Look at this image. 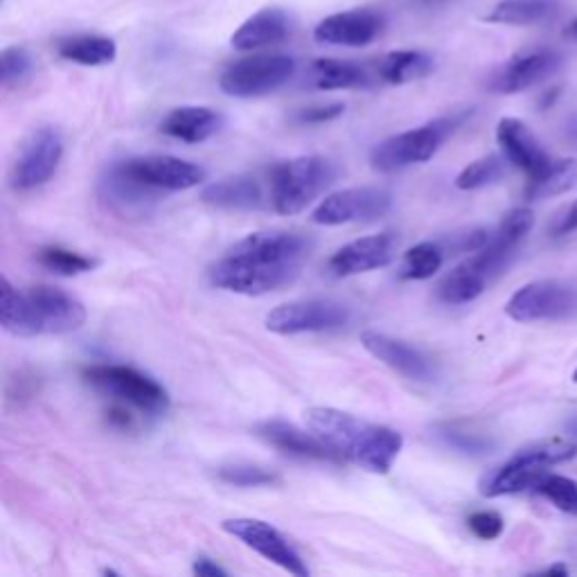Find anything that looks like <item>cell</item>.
<instances>
[{
	"instance_id": "obj_1",
	"label": "cell",
	"mask_w": 577,
	"mask_h": 577,
	"mask_svg": "<svg viewBox=\"0 0 577 577\" xmlns=\"http://www.w3.org/2000/svg\"><path fill=\"white\" fill-rule=\"evenodd\" d=\"M309 255L311 241L300 233H253L226 250L210 269V282L241 296L271 293L298 280Z\"/></svg>"
},
{
	"instance_id": "obj_2",
	"label": "cell",
	"mask_w": 577,
	"mask_h": 577,
	"mask_svg": "<svg viewBox=\"0 0 577 577\" xmlns=\"http://www.w3.org/2000/svg\"><path fill=\"white\" fill-rule=\"evenodd\" d=\"M305 418L309 429L320 440H326L341 458L354 461L372 474H389L404 446V435L400 431L363 422L339 409H309Z\"/></svg>"
},
{
	"instance_id": "obj_3",
	"label": "cell",
	"mask_w": 577,
	"mask_h": 577,
	"mask_svg": "<svg viewBox=\"0 0 577 577\" xmlns=\"http://www.w3.org/2000/svg\"><path fill=\"white\" fill-rule=\"evenodd\" d=\"M337 167L323 156H300L280 163L271 174V202L280 215L302 213L334 183Z\"/></svg>"
},
{
	"instance_id": "obj_4",
	"label": "cell",
	"mask_w": 577,
	"mask_h": 577,
	"mask_svg": "<svg viewBox=\"0 0 577 577\" xmlns=\"http://www.w3.org/2000/svg\"><path fill=\"white\" fill-rule=\"evenodd\" d=\"M577 454V446L564 440H546L524 449L515 458L494 470L481 485L483 496H505L519 494L524 490H535L537 483L548 474L550 465L570 461Z\"/></svg>"
},
{
	"instance_id": "obj_5",
	"label": "cell",
	"mask_w": 577,
	"mask_h": 577,
	"mask_svg": "<svg viewBox=\"0 0 577 577\" xmlns=\"http://www.w3.org/2000/svg\"><path fill=\"white\" fill-rule=\"evenodd\" d=\"M458 117H440L418 130L391 136L372 150V167L379 172H398L431 161L444 141L454 134Z\"/></svg>"
},
{
	"instance_id": "obj_6",
	"label": "cell",
	"mask_w": 577,
	"mask_h": 577,
	"mask_svg": "<svg viewBox=\"0 0 577 577\" xmlns=\"http://www.w3.org/2000/svg\"><path fill=\"white\" fill-rule=\"evenodd\" d=\"M84 379L95 391L117 398L145 413H163L169 406V398L161 383L130 365H91L84 370Z\"/></svg>"
},
{
	"instance_id": "obj_7",
	"label": "cell",
	"mask_w": 577,
	"mask_h": 577,
	"mask_svg": "<svg viewBox=\"0 0 577 577\" xmlns=\"http://www.w3.org/2000/svg\"><path fill=\"white\" fill-rule=\"evenodd\" d=\"M296 75V59L287 54H258L228 66L219 86L230 97H262L282 89Z\"/></svg>"
},
{
	"instance_id": "obj_8",
	"label": "cell",
	"mask_w": 577,
	"mask_h": 577,
	"mask_svg": "<svg viewBox=\"0 0 577 577\" xmlns=\"http://www.w3.org/2000/svg\"><path fill=\"white\" fill-rule=\"evenodd\" d=\"M505 313L519 323L570 320L577 316V289L561 280L530 282L507 300Z\"/></svg>"
},
{
	"instance_id": "obj_9",
	"label": "cell",
	"mask_w": 577,
	"mask_h": 577,
	"mask_svg": "<svg viewBox=\"0 0 577 577\" xmlns=\"http://www.w3.org/2000/svg\"><path fill=\"white\" fill-rule=\"evenodd\" d=\"M350 323V309L334 300H296L267 316V330L291 337L305 332H332Z\"/></svg>"
},
{
	"instance_id": "obj_10",
	"label": "cell",
	"mask_w": 577,
	"mask_h": 577,
	"mask_svg": "<svg viewBox=\"0 0 577 577\" xmlns=\"http://www.w3.org/2000/svg\"><path fill=\"white\" fill-rule=\"evenodd\" d=\"M120 174L152 192H181L206 181V172L176 156H138L115 165Z\"/></svg>"
},
{
	"instance_id": "obj_11",
	"label": "cell",
	"mask_w": 577,
	"mask_h": 577,
	"mask_svg": "<svg viewBox=\"0 0 577 577\" xmlns=\"http://www.w3.org/2000/svg\"><path fill=\"white\" fill-rule=\"evenodd\" d=\"M391 192L381 187H348L326 197L311 213V221L320 226H343L368 221L391 210Z\"/></svg>"
},
{
	"instance_id": "obj_12",
	"label": "cell",
	"mask_w": 577,
	"mask_h": 577,
	"mask_svg": "<svg viewBox=\"0 0 577 577\" xmlns=\"http://www.w3.org/2000/svg\"><path fill=\"white\" fill-rule=\"evenodd\" d=\"M228 535L237 537L244 546L262 555L271 564L280 566L282 570L296 575V577H307L309 568L305 559L298 555V550L289 544V539L276 530L271 524L260 522V519H228L221 526Z\"/></svg>"
},
{
	"instance_id": "obj_13",
	"label": "cell",
	"mask_w": 577,
	"mask_h": 577,
	"mask_svg": "<svg viewBox=\"0 0 577 577\" xmlns=\"http://www.w3.org/2000/svg\"><path fill=\"white\" fill-rule=\"evenodd\" d=\"M25 293L32 305L37 334H66L84 326L86 309L69 291L50 285H37Z\"/></svg>"
},
{
	"instance_id": "obj_14",
	"label": "cell",
	"mask_w": 577,
	"mask_h": 577,
	"mask_svg": "<svg viewBox=\"0 0 577 577\" xmlns=\"http://www.w3.org/2000/svg\"><path fill=\"white\" fill-rule=\"evenodd\" d=\"M63 154V143L54 126H41L28 143L14 165L12 185L17 189H34L52 178Z\"/></svg>"
},
{
	"instance_id": "obj_15",
	"label": "cell",
	"mask_w": 577,
	"mask_h": 577,
	"mask_svg": "<svg viewBox=\"0 0 577 577\" xmlns=\"http://www.w3.org/2000/svg\"><path fill=\"white\" fill-rule=\"evenodd\" d=\"M395 248L398 239L393 233L361 237L339 248L330 258L328 269L334 278H350L374 269H383L393 262Z\"/></svg>"
},
{
	"instance_id": "obj_16",
	"label": "cell",
	"mask_w": 577,
	"mask_h": 577,
	"mask_svg": "<svg viewBox=\"0 0 577 577\" xmlns=\"http://www.w3.org/2000/svg\"><path fill=\"white\" fill-rule=\"evenodd\" d=\"M496 138L503 150L507 163L517 165L522 172L528 174V181L539 178L555 158L539 145L535 134L517 117H503L496 126Z\"/></svg>"
},
{
	"instance_id": "obj_17",
	"label": "cell",
	"mask_w": 577,
	"mask_h": 577,
	"mask_svg": "<svg viewBox=\"0 0 577 577\" xmlns=\"http://www.w3.org/2000/svg\"><path fill=\"white\" fill-rule=\"evenodd\" d=\"M383 32V17L372 10L339 12L313 28V39L323 45L361 48Z\"/></svg>"
},
{
	"instance_id": "obj_18",
	"label": "cell",
	"mask_w": 577,
	"mask_h": 577,
	"mask_svg": "<svg viewBox=\"0 0 577 577\" xmlns=\"http://www.w3.org/2000/svg\"><path fill=\"white\" fill-rule=\"evenodd\" d=\"M361 343L374 359L387 363L389 368H393L395 372H400L411 381H431L435 377L433 361L422 350L409 346L406 341L393 339L381 332H363Z\"/></svg>"
},
{
	"instance_id": "obj_19",
	"label": "cell",
	"mask_w": 577,
	"mask_h": 577,
	"mask_svg": "<svg viewBox=\"0 0 577 577\" xmlns=\"http://www.w3.org/2000/svg\"><path fill=\"white\" fill-rule=\"evenodd\" d=\"M559 61H561L559 54L553 50H535V52L512 56L494 75L492 91L503 95L528 91L535 84L550 78L559 69Z\"/></svg>"
},
{
	"instance_id": "obj_20",
	"label": "cell",
	"mask_w": 577,
	"mask_h": 577,
	"mask_svg": "<svg viewBox=\"0 0 577 577\" xmlns=\"http://www.w3.org/2000/svg\"><path fill=\"white\" fill-rule=\"evenodd\" d=\"M255 433H258L265 442H269L271 446H276L278 452L293 456V458H302V461H341V456L334 452V449L320 440L313 431H302L296 424L282 422V420H269L255 426Z\"/></svg>"
},
{
	"instance_id": "obj_21",
	"label": "cell",
	"mask_w": 577,
	"mask_h": 577,
	"mask_svg": "<svg viewBox=\"0 0 577 577\" xmlns=\"http://www.w3.org/2000/svg\"><path fill=\"white\" fill-rule=\"evenodd\" d=\"M221 126L219 113H215L208 106H181L169 111L163 122L161 132L169 138H176L181 143L197 145L208 138H213Z\"/></svg>"
},
{
	"instance_id": "obj_22",
	"label": "cell",
	"mask_w": 577,
	"mask_h": 577,
	"mask_svg": "<svg viewBox=\"0 0 577 577\" xmlns=\"http://www.w3.org/2000/svg\"><path fill=\"white\" fill-rule=\"evenodd\" d=\"M289 32H291L289 17L278 8H267L260 10L258 14H253L248 21H244L233 34L230 43L233 48L248 52V50L282 43L289 37Z\"/></svg>"
},
{
	"instance_id": "obj_23",
	"label": "cell",
	"mask_w": 577,
	"mask_h": 577,
	"mask_svg": "<svg viewBox=\"0 0 577 577\" xmlns=\"http://www.w3.org/2000/svg\"><path fill=\"white\" fill-rule=\"evenodd\" d=\"M202 199L221 210H253L262 204V189L253 176H230L210 183Z\"/></svg>"
},
{
	"instance_id": "obj_24",
	"label": "cell",
	"mask_w": 577,
	"mask_h": 577,
	"mask_svg": "<svg viewBox=\"0 0 577 577\" xmlns=\"http://www.w3.org/2000/svg\"><path fill=\"white\" fill-rule=\"evenodd\" d=\"M307 82L318 91H346L368 86L370 73L354 61L316 59L307 71Z\"/></svg>"
},
{
	"instance_id": "obj_25",
	"label": "cell",
	"mask_w": 577,
	"mask_h": 577,
	"mask_svg": "<svg viewBox=\"0 0 577 577\" xmlns=\"http://www.w3.org/2000/svg\"><path fill=\"white\" fill-rule=\"evenodd\" d=\"M433 69L435 61L431 54L422 50H395L381 56V61L377 63V75L381 82L400 86L431 75Z\"/></svg>"
},
{
	"instance_id": "obj_26",
	"label": "cell",
	"mask_w": 577,
	"mask_h": 577,
	"mask_svg": "<svg viewBox=\"0 0 577 577\" xmlns=\"http://www.w3.org/2000/svg\"><path fill=\"white\" fill-rule=\"evenodd\" d=\"M56 52L61 59L80 63V66H106L117 56V45L113 39L97 34H78L61 39L56 43Z\"/></svg>"
},
{
	"instance_id": "obj_27",
	"label": "cell",
	"mask_w": 577,
	"mask_h": 577,
	"mask_svg": "<svg viewBox=\"0 0 577 577\" xmlns=\"http://www.w3.org/2000/svg\"><path fill=\"white\" fill-rule=\"evenodd\" d=\"M555 12V0H501L485 21L498 25H539L553 19Z\"/></svg>"
},
{
	"instance_id": "obj_28",
	"label": "cell",
	"mask_w": 577,
	"mask_h": 577,
	"mask_svg": "<svg viewBox=\"0 0 577 577\" xmlns=\"http://www.w3.org/2000/svg\"><path fill=\"white\" fill-rule=\"evenodd\" d=\"M0 320H3V328L10 334L37 337V323L28 293L14 289L8 278H3V285H0Z\"/></svg>"
},
{
	"instance_id": "obj_29",
	"label": "cell",
	"mask_w": 577,
	"mask_h": 577,
	"mask_svg": "<svg viewBox=\"0 0 577 577\" xmlns=\"http://www.w3.org/2000/svg\"><path fill=\"white\" fill-rule=\"evenodd\" d=\"M487 280L472 271L465 262L458 265L452 274H446L437 287V298L446 305H467L476 300L485 289Z\"/></svg>"
},
{
	"instance_id": "obj_30",
	"label": "cell",
	"mask_w": 577,
	"mask_h": 577,
	"mask_svg": "<svg viewBox=\"0 0 577 577\" xmlns=\"http://www.w3.org/2000/svg\"><path fill=\"white\" fill-rule=\"evenodd\" d=\"M444 262V246L437 241H420L404 253L402 271L404 280H429Z\"/></svg>"
},
{
	"instance_id": "obj_31",
	"label": "cell",
	"mask_w": 577,
	"mask_h": 577,
	"mask_svg": "<svg viewBox=\"0 0 577 577\" xmlns=\"http://www.w3.org/2000/svg\"><path fill=\"white\" fill-rule=\"evenodd\" d=\"M575 181H577V161L573 158L553 161V165L539 178L528 181V197L548 199L561 195V192L575 185Z\"/></svg>"
},
{
	"instance_id": "obj_32",
	"label": "cell",
	"mask_w": 577,
	"mask_h": 577,
	"mask_svg": "<svg viewBox=\"0 0 577 577\" xmlns=\"http://www.w3.org/2000/svg\"><path fill=\"white\" fill-rule=\"evenodd\" d=\"M505 161L507 158H503V156L490 154L485 158H478V161L470 163L456 176V187L470 192V189H481V187L498 183L503 178V174H505Z\"/></svg>"
},
{
	"instance_id": "obj_33",
	"label": "cell",
	"mask_w": 577,
	"mask_h": 577,
	"mask_svg": "<svg viewBox=\"0 0 577 577\" xmlns=\"http://www.w3.org/2000/svg\"><path fill=\"white\" fill-rule=\"evenodd\" d=\"M37 258L45 269L59 276H80V274H89L95 267V262L86 258V255L61 246H45L39 250Z\"/></svg>"
},
{
	"instance_id": "obj_34",
	"label": "cell",
	"mask_w": 577,
	"mask_h": 577,
	"mask_svg": "<svg viewBox=\"0 0 577 577\" xmlns=\"http://www.w3.org/2000/svg\"><path fill=\"white\" fill-rule=\"evenodd\" d=\"M537 494H542L544 498H548L559 512H566V515H575L577 517V483L566 478V476H557V474H546L537 487Z\"/></svg>"
},
{
	"instance_id": "obj_35",
	"label": "cell",
	"mask_w": 577,
	"mask_h": 577,
	"mask_svg": "<svg viewBox=\"0 0 577 577\" xmlns=\"http://www.w3.org/2000/svg\"><path fill=\"white\" fill-rule=\"evenodd\" d=\"M32 71H34V59L25 48L12 45L6 48L3 54H0V82H3V86L12 89L23 84L32 75Z\"/></svg>"
},
{
	"instance_id": "obj_36",
	"label": "cell",
	"mask_w": 577,
	"mask_h": 577,
	"mask_svg": "<svg viewBox=\"0 0 577 577\" xmlns=\"http://www.w3.org/2000/svg\"><path fill=\"white\" fill-rule=\"evenodd\" d=\"M219 478L235 487H267L278 483V476L258 465H226L219 470Z\"/></svg>"
},
{
	"instance_id": "obj_37",
	"label": "cell",
	"mask_w": 577,
	"mask_h": 577,
	"mask_svg": "<svg viewBox=\"0 0 577 577\" xmlns=\"http://www.w3.org/2000/svg\"><path fill=\"white\" fill-rule=\"evenodd\" d=\"M440 437L446 446H452L454 452L467 454V456H483L492 449V440L478 435V433H467L458 429H442Z\"/></svg>"
},
{
	"instance_id": "obj_38",
	"label": "cell",
	"mask_w": 577,
	"mask_h": 577,
	"mask_svg": "<svg viewBox=\"0 0 577 577\" xmlns=\"http://www.w3.org/2000/svg\"><path fill=\"white\" fill-rule=\"evenodd\" d=\"M467 526L470 530L483 539V542H492L496 537H501L503 528H505V522L503 517L498 515V512L494 509H481V512H474V515L467 519Z\"/></svg>"
},
{
	"instance_id": "obj_39",
	"label": "cell",
	"mask_w": 577,
	"mask_h": 577,
	"mask_svg": "<svg viewBox=\"0 0 577 577\" xmlns=\"http://www.w3.org/2000/svg\"><path fill=\"white\" fill-rule=\"evenodd\" d=\"M343 111H346V106L341 102L307 106V109H300L296 113V122H300V124H326V122H332V120L341 117Z\"/></svg>"
},
{
	"instance_id": "obj_40",
	"label": "cell",
	"mask_w": 577,
	"mask_h": 577,
	"mask_svg": "<svg viewBox=\"0 0 577 577\" xmlns=\"http://www.w3.org/2000/svg\"><path fill=\"white\" fill-rule=\"evenodd\" d=\"M575 228H577V202H575L564 215H559V217L555 219L553 233H555V235H568V233L575 230Z\"/></svg>"
},
{
	"instance_id": "obj_41",
	"label": "cell",
	"mask_w": 577,
	"mask_h": 577,
	"mask_svg": "<svg viewBox=\"0 0 577 577\" xmlns=\"http://www.w3.org/2000/svg\"><path fill=\"white\" fill-rule=\"evenodd\" d=\"M195 570L197 575H202V577H226L228 575V570L226 568H221L217 561H213L210 557H199L197 561H195Z\"/></svg>"
},
{
	"instance_id": "obj_42",
	"label": "cell",
	"mask_w": 577,
	"mask_h": 577,
	"mask_svg": "<svg viewBox=\"0 0 577 577\" xmlns=\"http://www.w3.org/2000/svg\"><path fill=\"white\" fill-rule=\"evenodd\" d=\"M109 420H111L113 424L122 426V429H126V426H132V424H134L132 415H130V413H126V411H122V409H113V411L109 413Z\"/></svg>"
},
{
	"instance_id": "obj_43",
	"label": "cell",
	"mask_w": 577,
	"mask_h": 577,
	"mask_svg": "<svg viewBox=\"0 0 577 577\" xmlns=\"http://www.w3.org/2000/svg\"><path fill=\"white\" fill-rule=\"evenodd\" d=\"M413 3H418V6H422V8H437V6L449 3V0H413Z\"/></svg>"
},
{
	"instance_id": "obj_44",
	"label": "cell",
	"mask_w": 577,
	"mask_h": 577,
	"mask_svg": "<svg viewBox=\"0 0 577 577\" xmlns=\"http://www.w3.org/2000/svg\"><path fill=\"white\" fill-rule=\"evenodd\" d=\"M544 573H546V575H568V568H566V566H561V564H557V566H550V568H546Z\"/></svg>"
},
{
	"instance_id": "obj_45",
	"label": "cell",
	"mask_w": 577,
	"mask_h": 577,
	"mask_svg": "<svg viewBox=\"0 0 577 577\" xmlns=\"http://www.w3.org/2000/svg\"><path fill=\"white\" fill-rule=\"evenodd\" d=\"M566 37H568V39H573V41H577V17H575V21L568 25V30H566Z\"/></svg>"
},
{
	"instance_id": "obj_46",
	"label": "cell",
	"mask_w": 577,
	"mask_h": 577,
	"mask_svg": "<svg viewBox=\"0 0 577 577\" xmlns=\"http://www.w3.org/2000/svg\"><path fill=\"white\" fill-rule=\"evenodd\" d=\"M568 431H570V433L577 437V418H575V420L568 424Z\"/></svg>"
},
{
	"instance_id": "obj_47",
	"label": "cell",
	"mask_w": 577,
	"mask_h": 577,
	"mask_svg": "<svg viewBox=\"0 0 577 577\" xmlns=\"http://www.w3.org/2000/svg\"><path fill=\"white\" fill-rule=\"evenodd\" d=\"M573 379H575V381H577V368H575V372H573Z\"/></svg>"
}]
</instances>
